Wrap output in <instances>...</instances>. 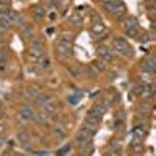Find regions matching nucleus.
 <instances>
[{"instance_id":"f257e3e1","label":"nucleus","mask_w":156,"mask_h":156,"mask_svg":"<svg viewBox=\"0 0 156 156\" xmlns=\"http://www.w3.org/2000/svg\"><path fill=\"white\" fill-rule=\"evenodd\" d=\"M103 8L106 11H109L111 14H114L115 17H122L125 12H126V8L123 5V2L120 0H111V2H101Z\"/></svg>"},{"instance_id":"f03ea898","label":"nucleus","mask_w":156,"mask_h":156,"mask_svg":"<svg viewBox=\"0 0 156 156\" xmlns=\"http://www.w3.org/2000/svg\"><path fill=\"white\" fill-rule=\"evenodd\" d=\"M114 50H115V53H119L122 56H133V47L129 45L123 37H117L114 39Z\"/></svg>"},{"instance_id":"7ed1b4c3","label":"nucleus","mask_w":156,"mask_h":156,"mask_svg":"<svg viewBox=\"0 0 156 156\" xmlns=\"http://www.w3.org/2000/svg\"><path fill=\"white\" fill-rule=\"evenodd\" d=\"M30 58L31 59H41L44 58V48H42V44L39 41H31L30 44Z\"/></svg>"},{"instance_id":"20e7f679","label":"nucleus","mask_w":156,"mask_h":156,"mask_svg":"<svg viewBox=\"0 0 156 156\" xmlns=\"http://www.w3.org/2000/svg\"><path fill=\"white\" fill-rule=\"evenodd\" d=\"M56 50H58V53L61 55V56H70L72 55V44H70V41H67V39H61V41L58 42V45H56Z\"/></svg>"},{"instance_id":"39448f33","label":"nucleus","mask_w":156,"mask_h":156,"mask_svg":"<svg viewBox=\"0 0 156 156\" xmlns=\"http://www.w3.org/2000/svg\"><path fill=\"white\" fill-rule=\"evenodd\" d=\"M34 111L30 108V106H27V105H23V106H20L19 108V115L22 117V119L25 120V122H28V120H34Z\"/></svg>"},{"instance_id":"423d86ee","label":"nucleus","mask_w":156,"mask_h":156,"mask_svg":"<svg viewBox=\"0 0 156 156\" xmlns=\"http://www.w3.org/2000/svg\"><path fill=\"white\" fill-rule=\"evenodd\" d=\"M100 120H101V117L94 111V109H90L87 114H86V123H89V125H92L94 128H97L98 126V123H100Z\"/></svg>"},{"instance_id":"0eeeda50","label":"nucleus","mask_w":156,"mask_h":156,"mask_svg":"<svg viewBox=\"0 0 156 156\" xmlns=\"http://www.w3.org/2000/svg\"><path fill=\"white\" fill-rule=\"evenodd\" d=\"M105 30H106V27H105V23H103V20L101 22H92V25H90V33H92L94 36L103 34Z\"/></svg>"},{"instance_id":"6e6552de","label":"nucleus","mask_w":156,"mask_h":156,"mask_svg":"<svg viewBox=\"0 0 156 156\" xmlns=\"http://www.w3.org/2000/svg\"><path fill=\"white\" fill-rule=\"evenodd\" d=\"M142 67H144L145 70H148V72H154L156 70V59L154 58H147L145 61H144V64H142Z\"/></svg>"},{"instance_id":"1a4fd4ad","label":"nucleus","mask_w":156,"mask_h":156,"mask_svg":"<svg viewBox=\"0 0 156 156\" xmlns=\"http://www.w3.org/2000/svg\"><path fill=\"white\" fill-rule=\"evenodd\" d=\"M42 109H44L45 114H53V112L56 111V103H55L53 100H48L45 105L42 106Z\"/></svg>"},{"instance_id":"9d476101","label":"nucleus","mask_w":156,"mask_h":156,"mask_svg":"<svg viewBox=\"0 0 156 156\" xmlns=\"http://www.w3.org/2000/svg\"><path fill=\"white\" fill-rule=\"evenodd\" d=\"M48 100H51L48 94H39V95H37V97L34 98V101H36V105H37V106H41V108H42V106L45 105V103H47Z\"/></svg>"},{"instance_id":"9b49d317","label":"nucleus","mask_w":156,"mask_h":156,"mask_svg":"<svg viewBox=\"0 0 156 156\" xmlns=\"http://www.w3.org/2000/svg\"><path fill=\"white\" fill-rule=\"evenodd\" d=\"M97 53H98V56L101 58V59H106V61H109L112 56H111V51L106 48V47H100L98 50H97Z\"/></svg>"},{"instance_id":"f8f14e48","label":"nucleus","mask_w":156,"mask_h":156,"mask_svg":"<svg viewBox=\"0 0 156 156\" xmlns=\"http://www.w3.org/2000/svg\"><path fill=\"white\" fill-rule=\"evenodd\" d=\"M39 94H41V90H39V87H36V86H31V87H28L27 90H25V95H27L28 98H36Z\"/></svg>"},{"instance_id":"ddd939ff","label":"nucleus","mask_w":156,"mask_h":156,"mask_svg":"<svg viewBox=\"0 0 156 156\" xmlns=\"http://www.w3.org/2000/svg\"><path fill=\"white\" fill-rule=\"evenodd\" d=\"M11 17H12V23L16 25H23V16L17 11H11Z\"/></svg>"},{"instance_id":"4468645a","label":"nucleus","mask_w":156,"mask_h":156,"mask_svg":"<svg viewBox=\"0 0 156 156\" xmlns=\"http://www.w3.org/2000/svg\"><path fill=\"white\" fill-rule=\"evenodd\" d=\"M123 25H125V30L126 28H133V27H139V22L136 17H128L123 20Z\"/></svg>"},{"instance_id":"2eb2a0df","label":"nucleus","mask_w":156,"mask_h":156,"mask_svg":"<svg viewBox=\"0 0 156 156\" xmlns=\"http://www.w3.org/2000/svg\"><path fill=\"white\" fill-rule=\"evenodd\" d=\"M17 140L20 142L22 145H27L28 142H30V134H28L27 131H20V133L17 134Z\"/></svg>"},{"instance_id":"dca6fc26","label":"nucleus","mask_w":156,"mask_h":156,"mask_svg":"<svg viewBox=\"0 0 156 156\" xmlns=\"http://www.w3.org/2000/svg\"><path fill=\"white\" fill-rule=\"evenodd\" d=\"M70 22L73 25H76V27H80V25L83 23V17H81L80 12H73V14L70 16Z\"/></svg>"},{"instance_id":"f3484780","label":"nucleus","mask_w":156,"mask_h":156,"mask_svg":"<svg viewBox=\"0 0 156 156\" xmlns=\"http://www.w3.org/2000/svg\"><path fill=\"white\" fill-rule=\"evenodd\" d=\"M33 11H34V16L36 17H44L45 16V8L44 6H34Z\"/></svg>"},{"instance_id":"a211bd4d","label":"nucleus","mask_w":156,"mask_h":156,"mask_svg":"<svg viewBox=\"0 0 156 156\" xmlns=\"http://www.w3.org/2000/svg\"><path fill=\"white\" fill-rule=\"evenodd\" d=\"M25 37H33V27L31 25H23V30H22Z\"/></svg>"},{"instance_id":"6ab92c4d","label":"nucleus","mask_w":156,"mask_h":156,"mask_svg":"<svg viewBox=\"0 0 156 156\" xmlns=\"http://www.w3.org/2000/svg\"><path fill=\"white\" fill-rule=\"evenodd\" d=\"M81 148H83V150L80 151V154H92V153H94V147H92V145H87V144H86V145L81 147Z\"/></svg>"},{"instance_id":"aec40b11","label":"nucleus","mask_w":156,"mask_h":156,"mask_svg":"<svg viewBox=\"0 0 156 156\" xmlns=\"http://www.w3.org/2000/svg\"><path fill=\"white\" fill-rule=\"evenodd\" d=\"M95 66H97V67H98L100 70H105V69L108 67V61H106V59H101V58H100V59H98V61L95 62Z\"/></svg>"},{"instance_id":"412c9836","label":"nucleus","mask_w":156,"mask_h":156,"mask_svg":"<svg viewBox=\"0 0 156 156\" xmlns=\"http://www.w3.org/2000/svg\"><path fill=\"white\" fill-rule=\"evenodd\" d=\"M27 73L28 75H33V76H37L39 75V69L34 67V66H27Z\"/></svg>"},{"instance_id":"4be33fe9","label":"nucleus","mask_w":156,"mask_h":156,"mask_svg":"<svg viewBox=\"0 0 156 156\" xmlns=\"http://www.w3.org/2000/svg\"><path fill=\"white\" fill-rule=\"evenodd\" d=\"M53 133H55L56 139H62V137H64V131H62V129H61V126H55V129H53Z\"/></svg>"},{"instance_id":"5701e85b","label":"nucleus","mask_w":156,"mask_h":156,"mask_svg":"<svg viewBox=\"0 0 156 156\" xmlns=\"http://www.w3.org/2000/svg\"><path fill=\"white\" fill-rule=\"evenodd\" d=\"M70 148H72V145L70 144H66V145H64L59 151H58V154H64V153H69L70 151Z\"/></svg>"},{"instance_id":"b1692460","label":"nucleus","mask_w":156,"mask_h":156,"mask_svg":"<svg viewBox=\"0 0 156 156\" xmlns=\"http://www.w3.org/2000/svg\"><path fill=\"white\" fill-rule=\"evenodd\" d=\"M5 61H6V50L2 48V50H0V64L5 62Z\"/></svg>"},{"instance_id":"393cba45","label":"nucleus","mask_w":156,"mask_h":156,"mask_svg":"<svg viewBox=\"0 0 156 156\" xmlns=\"http://www.w3.org/2000/svg\"><path fill=\"white\" fill-rule=\"evenodd\" d=\"M39 61L42 62V64H41V67H48V66H50V61H48V59H47L45 56H44V58H41Z\"/></svg>"},{"instance_id":"a878e982","label":"nucleus","mask_w":156,"mask_h":156,"mask_svg":"<svg viewBox=\"0 0 156 156\" xmlns=\"http://www.w3.org/2000/svg\"><path fill=\"white\" fill-rule=\"evenodd\" d=\"M70 73H73V76H80L81 75V70L80 69H70Z\"/></svg>"},{"instance_id":"bb28decb","label":"nucleus","mask_w":156,"mask_h":156,"mask_svg":"<svg viewBox=\"0 0 156 156\" xmlns=\"http://www.w3.org/2000/svg\"><path fill=\"white\" fill-rule=\"evenodd\" d=\"M133 148H134L136 153H139V151L142 150V145H137V144H136V140H134V142H133Z\"/></svg>"},{"instance_id":"cd10ccee","label":"nucleus","mask_w":156,"mask_h":156,"mask_svg":"<svg viewBox=\"0 0 156 156\" xmlns=\"http://www.w3.org/2000/svg\"><path fill=\"white\" fill-rule=\"evenodd\" d=\"M140 42H147L148 41V34H144V36H140V37H137Z\"/></svg>"},{"instance_id":"c85d7f7f","label":"nucleus","mask_w":156,"mask_h":156,"mask_svg":"<svg viewBox=\"0 0 156 156\" xmlns=\"http://www.w3.org/2000/svg\"><path fill=\"white\" fill-rule=\"evenodd\" d=\"M92 22H101L100 16H98V14H92Z\"/></svg>"},{"instance_id":"c756f323","label":"nucleus","mask_w":156,"mask_h":156,"mask_svg":"<svg viewBox=\"0 0 156 156\" xmlns=\"http://www.w3.org/2000/svg\"><path fill=\"white\" fill-rule=\"evenodd\" d=\"M150 17H151L153 20H156V9H154V11H151V14H150Z\"/></svg>"},{"instance_id":"7c9ffc66","label":"nucleus","mask_w":156,"mask_h":156,"mask_svg":"<svg viewBox=\"0 0 156 156\" xmlns=\"http://www.w3.org/2000/svg\"><path fill=\"white\" fill-rule=\"evenodd\" d=\"M8 3H9V0H0V5H5L6 6Z\"/></svg>"},{"instance_id":"2f4dec72","label":"nucleus","mask_w":156,"mask_h":156,"mask_svg":"<svg viewBox=\"0 0 156 156\" xmlns=\"http://www.w3.org/2000/svg\"><path fill=\"white\" fill-rule=\"evenodd\" d=\"M50 19L55 20V19H56V12H51V14H50Z\"/></svg>"},{"instance_id":"473e14b6","label":"nucleus","mask_w":156,"mask_h":156,"mask_svg":"<svg viewBox=\"0 0 156 156\" xmlns=\"http://www.w3.org/2000/svg\"><path fill=\"white\" fill-rule=\"evenodd\" d=\"M3 131H5V125L0 123V133H3Z\"/></svg>"}]
</instances>
